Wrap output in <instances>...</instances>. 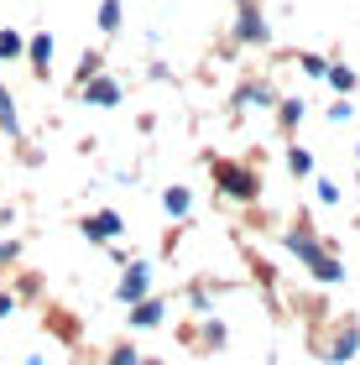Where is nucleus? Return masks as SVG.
<instances>
[{"instance_id": "412c9836", "label": "nucleus", "mask_w": 360, "mask_h": 365, "mask_svg": "<svg viewBox=\"0 0 360 365\" xmlns=\"http://www.w3.org/2000/svg\"><path fill=\"white\" fill-rule=\"evenodd\" d=\"M204 344H215V350H225V344H230V334H225V324H220V319L204 329Z\"/></svg>"}, {"instance_id": "4468645a", "label": "nucleus", "mask_w": 360, "mask_h": 365, "mask_svg": "<svg viewBox=\"0 0 360 365\" xmlns=\"http://www.w3.org/2000/svg\"><path fill=\"white\" fill-rule=\"evenodd\" d=\"M21 53H26V37H21V31H11V26H0V58L16 63Z\"/></svg>"}, {"instance_id": "ddd939ff", "label": "nucleus", "mask_w": 360, "mask_h": 365, "mask_svg": "<svg viewBox=\"0 0 360 365\" xmlns=\"http://www.w3.org/2000/svg\"><path fill=\"white\" fill-rule=\"evenodd\" d=\"M0 130H6L11 141L21 136V120H16V99H11V89H6V84H0Z\"/></svg>"}, {"instance_id": "b1692460", "label": "nucleus", "mask_w": 360, "mask_h": 365, "mask_svg": "<svg viewBox=\"0 0 360 365\" xmlns=\"http://www.w3.org/2000/svg\"><path fill=\"white\" fill-rule=\"evenodd\" d=\"M16 256H21V245H16V240H0V267H11Z\"/></svg>"}, {"instance_id": "4be33fe9", "label": "nucleus", "mask_w": 360, "mask_h": 365, "mask_svg": "<svg viewBox=\"0 0 360 365\" xmlns=\"http://www.w3.org/2000/svg\"><path fill=\"white\" fill-rule=\"evenodd\" d=\"M319 204H339V182L334 178H319Z\"/></svg>"}, {"instance_id": "f8f14e48", "label": "nucleus", "mask_w": 360, "mask_h": 365, "mask_svg": "<svg viewBox=\"0 0 360 365\" xmlns=\"http://www.w3.org/2000/svg\"><path fill=\"white\" fill-rule=\"evenodd\" d=\"M308 272H314V282H324V287H334V282H345V261H334L329 251H324V256H319V261H314Z\"/></svg>"}, {"instance_id": "1a4fd4ad", "label": "nucleus", "mask_w": 360, "mask_h": 365, "mask_svg": "<svg viewBox=\"0 0 360 365\" xmlns=\"http://www.w3.org/2000/svg\"><path fill=\"white\" fill-rule=\"evenodd\" d=\"M168 319V303L162 297H141V303H130V329H157Z\"/></svg>"}, {"instance_id": "2eb2a0df", "label": "nucleus", "mask_w": 360, "mask_h": 365, "mask_svg": "<svg viewBox=\"0 0 360 365\" xmlns=\"http://www.w3.org/2000/svg\"><path fill=\"white\" fill-rule=\"evenodd\" d=\"M324 78H329V89H339V94L355 89V68H345V63H329V68H324Z\"/></svg>"}, {"instance_id": "f257e3e1", "label": "nucleus", "mask_w": 360, "mask_h": 365, "mask_svg": "<svg viewBox=\"0 0 360 365\" xmlns=\"http://www.w3.org/2000/svg\"><path fill=\"white\" fill-rule=\"evenodd\" d=\"M215 182H220L225 198H235V204H251L261 193V178L251 168H240V162H215Z\"/></svg>"}, {"instance_id": "6ab92c4d", "label": "nucleus", "mask_w": 360, "mask_h": 365, "mask_svg": "<svg viewBox=\"0 0 360 365\" xmlns=\"http://www.w3.org/2000/svg\"><path fill=\"white\" fill-rule=\"evenodd\" d=\"M100 68H105V53H84V58H78V84H84V78H94Z\"/></svg>"}, {"instance_id": "6e6552de", "label": "nucleus", "mask_w": 360, "mask_h": 365, "mask_svg": "<svg viewBox=\"0 0 360 365\" xmlns=\"http://www.w3.org/2000/svg\"><path fill=\"white\" fill-rule=\"evenodd\" d=\"M282 245H287V251L303 261V267H314V261L324 256V245L314 240V230H303V225H298V230H287V240H282Z\"/></svg>"}, {"instance_id": "5701e85b", "label": "nucleus", "mask_w": 360, "mask_h": 365, "mask_svg": "<svg viewBox=\"0 0 360 365\" xmlns=\"http://www.w3.org/2000/svg\"><path fill=\"white\" fill-rule=\"evenodd\" d=\"M324 68H329V63H324L319 53H303V73L308 78H324Z\"/></svg>"}, {"instance_id": "cd10ccee", "label": "nucleus", "mask_w": 360, "mask_h": 365, "mask_svg": "<svg viewBox=\"0 0 360 365\" xmlns=\"http://www.w3.org/2000/svg\"><path fill=\"white\" fill-rule=\"evenodd\" d=\"M136 365H162V360H136Z\"/></svg>"}, {"instance_id": "7ed1b4c3", "label": "nucleus", "mask_w": 360, "mask_h": 365, "mask_svg": "<svg viewBox=\"0 0 360 365\" xmlns=\"http://www.w3.org/2000/svg\"><path fill=\"white\" fill-rule=\"evenodd\" d=\"M272 31H267V16H261V6H251V0H240V16H235V42L240 47H261Z\"/></svg>"}, {"instance_id": "dca6fc26", "label": "nucleus", "mask_w": 360, "mask_h": 365, "mask_svg": "<svg viewBox=\"0 0 360 365\" xmlns=\"http://www.w3.org/2000/svg\"><path fill=\"white\" fill-rule=\"evenodd\" d=\"M303 115H308V105H303V99H277V120H282L287 130H292V125H298V120H303Z\"/></svg>"}, {"instance_id": "39448f33", "label": "nucleus", "mask_w": 360, "mask_h": 365, "mask_svg": "<svg viewBox=\"0 0 360 365\" xmlns=\"http://www.w3.org/2000/svg\"><path fill=\"white\" fill-rule=\"evenodd\" d=\"M272 105H277V89L267 78H251V84L235 89V110H272Z\"/></svg>"}, {"instance_id": "393cba45", "label": "nucleus", "mask_w": 360, "mask_h": 365, "mask_svg": "<svg viewBox=\"0 0 360 365\" xmlns=\"http://www.w3.org/2000/svg\"><path fill=\"white\" fill-rule=\"evenodd\" d=\"M329 120H334V125L350 120V99H334V105H329Z\"/></svg>"}, {"instance_id": "423d86ee", "label": "nucleus", "mask_w": 360, "mask_h": 365, "mask_svg": "<svg viewBox=\"0 0 360 365\" xmlns=\"http://www.w3.org/2000/svg\"><path fill=\"white\" fill-rule=\"evenodd\" d=\"M78 230H84L89 240H115L120 230H125V220L115 209H100V214H89V220H78Z\"/></svg>"}, {"instance_id": "a211bd4d", "label": "nucleus", "mask_w": 360, "mask_h": 365, "mask_svg": "<svg viewBox=\"0 0 360 365\" xmlns=\"http://www.w3.org/2000/svg\"><path fill=\"white\" fill-rule=\"evenodd\" d=\"M287 168H292V178H308V173H314V157H308L303 146H292V152H287Z\"/></svg>"}, {"instance_id": "a878e982", "label": "nucleus", "mask_w": 360, "mask_h": 365, "mask_svg": "<svg viewBox=\"0 0 360 365\" xmlns=\"http://www.w3.org/2000/svg\"><path fill=\"white\" fill-rule=\"evenodd\" d=\"M11 313H16V297H11L6 287H0V319H11Z\"/></svg>"}, {"instance_id": "aec40b11", "label": "nucleus", "mask_w": 360, "mask_h": 365, "mask_svg": "<svg viewBox=\"0 0 360 365\" xmlns=\"http://www.w3.org/2000/svg\"><path fill=\"white\" fill-rule=\"evenodd\" d=\"M136 360H141V355H136V344L125 339V344H115V350H110V360H105V365H136Z\"/></svg>"}, {"instance_id": "20e7f679", "label": "nucleus", "mask_w": 360, "mask_h": 365, "mask_svg": "<svg viewBox=\"0 0 360 365\" xmlns=\"http://www.w3.org/2000/svg\"><path fill=\"white\" fill-rule=\"evenodd\" d=\"M78 99H84V105H100V110H115L125 94H120V84H115V78L94 73V78H84V84H78Z\"/></svg>"}, {"instance_id": "0eeeda50", "label": "nucleus", "mask_w": 360, "mask_h": 365, "mask_svg": "<svg viewBox=\"0 0 360 365\" xmlns=\"http://www.w3.org/2000/svg\"><path fill=\"white\" fill-rule=\"evenodd\" d=\"M53 31H37V37H31L26 42V53L21 58H31V73H37V78H47V68H53Z\"/></svg>"}, {"instance_id": "9b49d317", "label": "nucleus", "mask_w": 360, "mask_h": 365, "mask_svg": "<svg viewBox=\"0 0 360 365\" xmlns=\"http://www.w3.org/2000/svg\"><path fill=\"white\" fill-rule=\"evenodd\" d=\"M162 209H168L173 220H188V209H193V193L183 188V182H173V188H162Z\"/></svg>"}, {"instance_id": "f3484780", "label": "nucleus", "mask_w": 360, "mask_h": 365, "mask_svg": "<svg viewBox=\"0 0 360 365\" xmlns=\"http://www.w3.org/2000/svg\"><path fill=\"white\" fill-rule=\"evenodd\" d=\"M100 31H120V0H100Z\"/></svg>"}, {"instance_id": "9d476101", "label": "nucleus", "mask_w": 360, "mask_h": 365, "mask_svg": "<svg viewBox=\"0 0 360 365\" xmlns=\"http://www.w3.org/2000/svg\"><path fill=\"white\" fill-rule=\"evenodd\" d=\"M355 350H360V329L345 324V329L334 334V344H324V360H339V365H345V360H355Z\"/></svg>"}, {"instance_id": "f03ea898", "label": "nucleus", "mask_w": 360, "mask_h": 365, "mask_svg": "<svg viewBox=\"0 0 360 365\" xmlns=\"http://www.w3.org/2000/svg\"><path fill=\"white\" fill-rule=\"evenodd\" d=\"M146 287H152V261H125V272H120V287H115V297L130 308V303H141L146 297Z\"/></svg>"}, {"instance_id": "bb28decb", "label": "nucleus", "mask_w": 360, "mask_h": 365, "mask_svg": "<svg viewBox=\"0 0 360 365\" xmlns=\"http://www.w3.org/2000/svg\"><path fill=\"white\" fill-rule=\"evenodd\" d=\"M21 365H42V355H26V360H21Z\"/></svg>"}]
</instances>
